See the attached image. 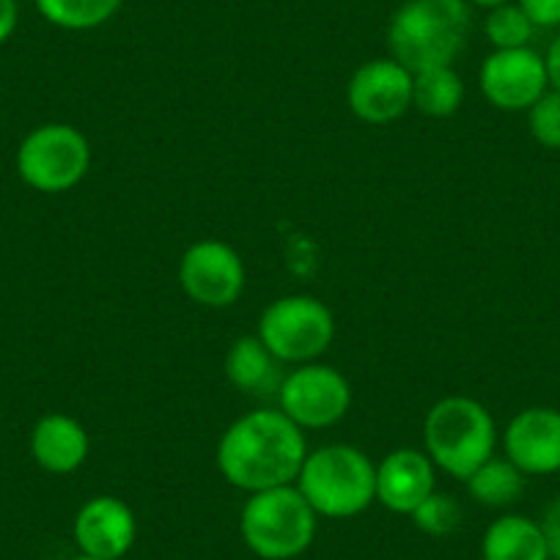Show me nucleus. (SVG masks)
<instances>
[{
	"label": "nucleus",
	"instance_id": "1",
	"mask_svg": "<svg viewBox=\"0 0 560 560\" xmlns=\"http://www.w3.org/2000/svg\"><path fill=\"white\" fill-rule=\"evenodd\" d=\"M305 456L303 429L280 409H253L236 418L214 451L220 476L247 494L294 483Z\"/></svg>",
	"mask_w": 560,
	"mask_h": 560
},
{
	"label": "nucleus",
	"instance_id": "2",
	"mask_svg": "<svg viewBox=\"0 0 560 560\" xmlns=\"http://www.w3.org/2000/svg\"><path fill=\"white\" fill-rule=\"evenodd\" d=\"M470 34L467 0H404L387 25V50L409 72L451 67Z\"/></svg>",
	"mask_w": 560,
	"mask_h": 560
},
{
	"label": "nucleus",
	"instance_id": "3",
	"mask_svg": "<svg viewBox=\"0 0 560 560\" xmlns=\"http://www.w3.org/2000/svg\"><path fill=\"white\" fill-rule=\"evenodd\" d=\"M498 448V427L481 401L445 396L423 418V451L445 476L465 483Z\"/></svg>",
	"mask_w": 560,
	"mask_h": 560
},
{
	"label": "nucleus",
	"instance_id": "4",
	"mask_svg": "<svg viewBox=\"0 0 560 560\" xmlns=\"http://www.w3.org/2000/svg\"><path fill=\"white\" fill-rule=\"evenodd\" d=\"M294 487L316 516L352 520L376 503V465L354 445H322L308 451Z\"/></svg>",
	"mask_w": 560,
	"mask_h": 560
},
{
	"label": "nucleus",
	"instance_id": "5",
	"mask_svg": "<svg viewBox=\"0 0 560 560\" xmlns=\"http://www.w3.org/2000/svg\"><path fill=\"white\" fill-rule=\"evenodd\" d=\"M319 516L294 483L247 494L240 511V536L261 560H294L316 538Z\"/></svg>",
	"mask_w": 560,
	"mask_h": 560
},
{
	"label": "nucleus",
	"instance_id": "6",
	"mask_svg": "<svg viewBox=\"0 0 560 560\" xmlns=\"http://www.w3.org/2000/svg\"><path fill=\"white\" fill-rule=\"evenodd\" d=\"M256 336L280 363H314L336 338V316L319 298L287 294L261 311Z\"/></svg>",
	"mask_w": 560,
	"mask_h": 560
},
{
	"label": "nucleus",
	"instance_id": "7",
	"mask_svg": "<svg viewBox=\"0 0 560 560\" xmlns=\"http://www.w3.org/2000/svg\"><path fill=\"white\" fill-rule=\"evenodd\" d=\"M91 168V143L72 124H42L31 129L18 149V174L36 192H67Z\"/></svg>",
	"mask_w": 560,
	"mask_h": 560
},
{
	"label": "nucleus",
	"instance_id": "8",
	"mask_svg": "<svg viewBox=\"0 0 560 560\" xmlns=\"http://www.w3.org/2000/svg\"><path fill=\"white\" fill-rule=\"evenodd\" d=\"M352 407V385L338 369L325 363H303L283 374L278 387V409L303 432L330 429L347 418Z\"/></svg>",
	"mask_w": 560,
	"mask_h": 560
},
{
	"label": "nucleus",
	"instance_id": "9",
	"mask_svg": "<svg viewBox=\"0 0 560 560\" xmlns=\"http://www.w3.org/2000/svg\"><path fill=\"white\" fill-rule=\"evenodd\" d=\"M247 283L245 261L220 240H198L179 258V287L203 308H231Z\"/></svg>",
	"mask_w": 560,
	"mask_h": 560
},
{
	"label": "nucleus",
	"instance_id": "10",
	"mask_svg": "<svg viewBox=\"0 0 560 560\" xmlns=\"http://www.w3.org/2000/svg\"><path fill=\"white\" fill-rule=\"evenodd\" d=\"M478 85L483 100L498 110L527 113L549 91L547 63L533 47L492 50L478 69Z\"/></svg>",
	"mask_w": 560,
	"mask_h": 560
},
{
	"label": "nucleus",
	"instance_id": "11",
	"mask_svg": "<svg viewBox=\"0 0 560 560\" xmlns=\"http://www.w3.org/2000/svg\"><path fill=\"white\" fill-rule=\"evenodd\" d=\"M347 105L365 124H390L412 107V72L396 58H374L354 69L347 83Z\"/></svg>",
	"mask_w": 560,
	"mask_h": 560
},
{
	"label": "nucleus",
	"instance_id": "12",
	"mask_svg": "<svg viewBox=\"0 0 560 560\" xmlns=\"http://www.w3.org/2000/svg\"><path fill=\"white\" fill-rule=\"evenodd\" d=\"M72 536L80 555L100 560H121L138 538L135 511L113 494L85 500L72 522Z\"/></svg>",
	"mask_w": 560,
	"mask_h": 560
},
{
	"label": "nucleus",
	"instance_id": "13",
	"mask_svg": "<svg viewBox=\"0 0 560 560\" xmlns=\"http://www.w3.org/2000/svg\"><path fill=\"white\" fill-rule=\"evenodd\" d=\"M503 454L525 476L560 472V409L527 407L509 420Z\"/></svg>",
	"mask_w": 560,
	"mask_h": 560
},
{
	"label": "nucleus",
	"instance_id": "14",
	"mask_svg": "<svg viewBox=\"0 0 560 560\" xmlns=\"http://www.w3.org/2000/svg\"><path fill=\"white\" fill-rule=\"evenodd\" d=\"M438 492V467L427 451L396 448L376 465V503L393 514L409 516Z\"/></svg>",
	"mask_w": 560,
	"mask_h": 560
},
{
	"label": "nucleus",
	"instance_id": "15",
	"mask_svg": "<svg viewBox=\"0 0 560 560\" xmlns=\"http://www.w3.org/2000/svg\"><path fill=\"white\" fill-rule=\"evenodd\" d=\"M91 438L78 418L67 412H47L31 432V456L52 476H69L89 459Z\"/></svg>",
	"mask_w": 560,
	"mask_h": 560
},
{
	"label": "nucleus",
	"instance_id": "16",
	"mask_svg": "<svg viewBox=\"0 0 560 560\" xmlns=\"http://www.w3.org/2000/svg\"><path fill=\"white\" fill-rule=\"evenodd\" d=\"M483 560H549L541 525L530 516L503 514L483 530Z\"/></svg>",
	"mask_w": 560,
	"mask_h": 560
},
{
	"label": "nucleus",
	"instance_id": "17",
	"mask_svg": "<svg viewBox=\"0 0 560 560\" xmlns=\"http://www.w3.org/2000/svg\"><path fill=\"white\" fill-rule=\"evenodd\" d=\"M280 360L264 347L258 336H242L229 347L223 360L225 380L242 393H278L280 380Z\"/></svg>",
	"mask_w": 560,
	"mask_h": 560
},
{
	"label": "nucleus",
	"instance_id": "18",
	"mask_svg": "<svg viewBox=\"0 0 560 560\" xmlns=\"http://www.w3.org/2000/svg\"><path fill=\"white\" fill-rule=\"evenodd\" d=\"M465 102V80L451 67L420 69L412 74V107L429 118H448Z\"/></svg>",
	"mask_w": 560,
	"mask_h": 560
},
{
	"label": "nucleus",
	"instance_id": "19",
	"mask_svg": "<svg viewBox=\"0 0 560 560\" xmlns=\"http://www.w3.org/2000/svg\"><path fill=\"white\" fill-rule=\"evenodd\" d=\"M525 472L509 459L492 456L465 481L467 494L487 509H509L525 492Z\"/></svg>",
	"mask_w": 560,
	"mask_h": 560
},
{
	"label": "nucleus",
	"instance_id": "20",
	"mask_svg": "<svg viewBox=\"0 0 560 560\" xmlns=\"http://www.w3.org/2000/svg\"><path fill=\"white\" fill-rule=\"evenodd\" d=\"M42 18L63 31H94L121 9L124 0H34Z\"/></svg>",
	"mask_w": 560,
	"mask_h": 560
},
{
	"label": "nucleus",
	"instance_id": "21",
	"mask_svg": "<svg viewBox=\"0 0 560 560\" xmlns=\"http://www.w3.org/2000/svg\"><path fill=\"white\" fill-rule=\"evenodd\" d=\"M533 34H536V25L530 23L522 7L516 0L503 3V7H494L487 12L483 20V36L489 39V45L494 50H516V47H530Z\"/></svg>",
	"mask_w": 560,
	"mask_h": 560
},
{
	"label": "nucleus",
	"instance_id": "22",
	"mask_svg": "<svg viewBox=\"0 0 560 560\" xmlns=\"http://www.w3.org/2000/svg\"><path fill=\"white\" fill-rule=\"evenodd\" d=\"M409 516H412V522L418 530H423L427 536L443 538L459 527L462 509H459V503L451 498V494L432 492Z\"/></svg>",
	"mask_w": 560,
	"mask_h": 560
},
{
	"label": "nucleus",
	"instance_id": "23",
	"mask_svg": "<svg viewBox=\"0 0 560 560\" xmlns=\"http://www.w3.org/2000/svg\"><path fill=\"white\" fill-rule=\"evenodd\" d=\"M527 127L533 140L544 149H560V94L549 89L536 105L527 110Z\"/></svg>",
	"mask_w": 560,
	"mask_h": 560
},
{
	"label": "nucleus",
	"instance_id": "24",
	"mask_svg": "<svg viewBox=\"0 0 560 560\" xmlns=\"http://www.w3.org/2000/svg\"><path fill=\"white\" fill-rule=\"evenodd\" d=\"M536 28H560V0H516Z\"/></svg>",
	"mask_w": 560,
	"mask_h": 560
},
{
	"label": "nucleus",
	"instance_id": "25",
	"mask_svg": "<svg viewBox=\"0 0 560 560\" xmlns=\"http://www.w3.org/2000/svg\"><path fill=\"white\" fill-rule=\"evenodd\" d=\"M538 525H541L544 538H547L549 560H560V498H555L552 503L547 505V511H544Z\"/></svg>",
	"mask_w": 560,
	"mask_h": 560
},
{
	"label": "nucleus",
	"instance_id": "26",
	"mask_svg": "<svg viewBox=\"0 0 560 560\" xmlns=\"http://www.w3.org/2000/svg\"><path fill=\"white\" fill-rule=\"evenodd\" d=\"M18 20H20L18 0H0V45L12 39V34L18 31Z\"/></svg>",
	"mask_w": 560,
	"mask_h": 560
},
{
	"label": "nucleus",
	"instance_id": "27",
	"mask_svg": "<svg viewBox=\"0 0 560 560\" xmlns=\"http://www.w3.org/2000/svg\"><path fill=\"white\" fill-rule=\"evenodd\" d=\"M544 63H547L549 89L560 94V34L549 42L547 52H544Z\"/></svg>",
	"mask_w": 560,
	"mask_h": 560
},
{
	"label": "nucleus",
	"instance_id": "28",
	"mask_svg": "<svg viewBox=\"0 0 560 560\" xmlns=\"http://www.w3.org/2000/svg\"><path fill=\"white\" fill-rule=\"evenodd\" d=\"M470 7H478V9H494V7H503V3H511V0H467Z\"/></svg>",
	"mask_w": 560,
	"mask_h": 560
},
{
	"label": "nucleus",
	"instance_id": "29",
	"mask_svg": "<svg viewBox=\"0 0 560 560\" xmlns=\"http://www.w3.org/2000/svg\"><path fill=\"white\" fill-rule=\"evenodd\" d=\"M72 560H100V558H89V555H78V558H72Z\"/></svg>",
	"mask_w": 560,
	"mask_h": 560
}]
</instances>
